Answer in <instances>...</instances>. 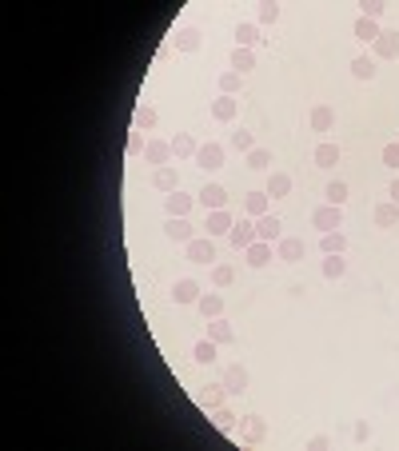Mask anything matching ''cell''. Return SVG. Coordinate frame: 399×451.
<instances>
[{
  "label": "cell",
  "instance_id": "obj_1",
  "mask_svg": "<svg viewBox=\"0 0 399 451\" xmlns=\"http://www.w3.org/2000/svg\"><path fill=\"white\" fill-rule=\"evenodd\" d=\"M311 228H319V236H323V232H339L343 228V208H336V204H319V208L311 212Z\"/></svg>",
  "mask_w": 399,
  "mask_h": 451
},
{
  "label": "cell",
  "instance_id": "obj_2",
  "mask_svg": "<svg viewBox=\"0 0 399 451\" xmlns=\"http://www.w3.org/2000/svg\"><path fill=\"white\" fill-rule=\"evenodd\" d=\"M196 204L204 212H216V208H228V188H224V184H204V188L196 192Z\"/></svg>",
  "mask_w": 399,
  "mask_h": 451
},
{
  "label": "cell",
  "instance_id": "obj_3",
  "mask_svg": "<svg viewBox=\"0 0 399 451\" xmlns=\"http://www.w3.org/2000/svg\"><path fill=\"white\" fill-rule=\"evenodd\" d=\"M228 240H232V248H236V252H248L252 244L259 240V236H256V220H248V216L236 220V224H232V232H228Z\"/></svg>",
  "mask_w": 399,
  "mask_h": 451
},
{
  "label": "cell",
  "instance_id": "obj_4",
  "mask_svg": "<svg viewBox=\"0 0 399 451\" xmlns=\"http://www.w3.org/2000/svg\"><path fill=\"white\" fill-rule=\"evenodd\" d=\"M219 383H224V391H228V395H244V391L252 388V371L244 368V363H232V368L224 371V380H219Z\"/></svg>",
  "mask_w": 399,
  "mask_h": 451
},
{
  "label": "cell",
  "instance_id": "obj_5",
  "mask_svg": "<svg viewBox=\"0 0 399 451\" xmlns=\"http://www.w3.org/2000/svg\"><path fill=\"white\" fill-rule=\"evenodd\" d=\"M172 44H176V52H184V56H192V52L204 48V32L196 28V24H184V28H176V36H172Z\"/></svg>",
  "mask_w": 399,
  "mask_h": 451
},
{
  "label": "cell",
  "instance_id": "obj_6",
  "mask_svg": "<svg viewBox=\"0 0 399 451\" xmlns=\"http://www.w3.org/2000/svg\"><path fill=\"white\" fill-rule=\"evenodd\" d=\"M224 156H228V148H224V144H216V140H208V144H200L196 164L204 172H216V168H224Z\"/></svg>",
  "mask_w": 399,
  "mask_h": 451
},
{
  "label": "cell",
  "instance_id": "obj_7",
  "mask_svg": "<svg viewBox=\"0 0 399 451\" xmlns=\"http://www.w3.org/2000/svg\"><path fill=\"white\" fill-rule=\"evenodd\" d=\"M239 440L244 443H264L268 440V420H264V415H244V420H239Z\"/></svg>",
  "mask_w": 399,
  "mask_h": 451
},
{
  "label": "cell",
  "instance_id": "obj_8",
  "mask_svg": "<svg viewBox=\"0 0 399 451\" xmlns=\"http://www.w3.org/2000/svg\"><path fill=\"white\" fill-rule=\"evenodd\" d=\"M184 252H188V264H212L216 260V244H212V236H196V240H188Z\"/></svg>",
  "mask_w": 399,
  "mask_h": 451
},
{
  "label": "cell",
  "instance_id": "obj_9",
  "mask_svg": "<svg viewBox=\"0 0 399 451\" xmlns=\"http://www.w3.org/2000/svg\"><path fill=\"white\" fill-rule=\"evenodd\" d=\"M164 236H168L172 244H188V240H196V228H192L188 216H168V224H164Z\"/></svg>",
  "mask_w": 399,
  "mask_h": 451
},
{
  "label": "cell",
  "instance_id": "obj_10",
  "mask_svg": "<svg viewBox=\"0 0 399 451\" xmlns=\"http://www.w3.org/2000/svg\"><path fill=\"white\" fill-rule=\"evenodd\" d=\"M256 236H259L264 244H279V240H284V220H279L276 212L259 216V220H256Z\"/></svg>",
  "mask_w": 399,
  "mask_h": 451
},
{
  "label": "cell",
  "instance_id": "obj_11",
  "mask_svg": "<svg viewBox=\"0 0 399 451\" xmlns=\"http://www.w3.org/2000/svg\"><path fill=\"white\" fill-rule=\"evenodd\" d=\"M371 52H375V61H399V32H379V41L371 44Z\"/></svg>",
  "mask_w": 399,
  "mask_h": 451
},
{
  "label": "cell",
  "instance_id": "obj_12",
  "mask_svg": "<svg viewBox=\"0 0 399 451\" xmlns=\"http://www.w3.org/2000/svg\"><path fill=\"white\" fill-rule=\"evenodd\" d=\"M168 144H172V156H176V160H196V152H200V144H196L192 132H176Z\"/></svg>",
  "mask_w": 399,
  "mask_h": 451
},
{
  "label": "cell",
  "instance_id": "obj_13",
  "mask_svg": "<svg viewBox=\"0 0 399 451\" xmlns=\"http://www.w3.org/2000/svg\"><path fill=\"white\" fill-rule=\"evenodd\" d=\"M196 208V196H188V192H168V196H164V212H168V216H188V212Z\"/></svg>",
  "mask_w": 399,
  "mask_h": 451
},
{
  "label": "cell",
  "instance_id": "obj_14",
  "mask_svg": "<svg viewBox=\"0 0 399 451\" xmlns=\"http://www.w3.org/2000/svg\"><path fill=\"white\" fill-rule=\"evenodd\" d=\"M236 112H239V96H216V100H212V120L232 124L236 120Z\"/></svg>",
  "mask_w": 399,
  "mask_h": 451
},
{
  "label": "cell",
  "instance_id": "obj_15",
  "mask_svg": "<svg viewBox=\"0 0 399 451\" xmlns=\"http://www.w3.org/2000/svg\"><path fill=\"white\" fill-rule=\"evenodd\" d=\"M152 188H156V192H164V196H168V192H176V188H180V172L172 168V164L156 168V172H152Z\"/></svg>",
  "mask_w": 399,
  "mask_h": 451
},
{
  "label": "cell",
  "instance_id": "obj_16",
  "mask_svg": "<svg viewBox=\"0 0 399 451\" xmlns=\"http://www.w3.org/2000/svg\"><path fill=\"white\" fill-rule=\"evenodd\" d=\"M232 224H236V220H232V212L228 208H216V212H208V224H204V228H208V236L216 240V236H228Z\"/></svg>",
  "mask_w": 399,
  "mask_h": 451
},
{
  "label": "cell",
  "instance_id": "obj_17",
  "mask_svg": "<svg viewBox=\"0 0 399 451\" xmlns=\"http://www.w3.org/2000/svg\"><path fill=\"white\" fill-rule=\"evenodd\" d=\"M276 256L284 264H299L304 260V240H299V236H284V240L276 244Z\"/></svg>",
  "mask_w": 399,
  "mask_h": 451
},
{
  "label": "cell",
  "instance_id": "obj_18",
  "mask_svg": "<svg viewBox=\"0 0 399 451\" xmlns=\"http://www.w3.org/2000/svg\"><path fill=\"white\" fill-rule=\"evenodd\" d=\"M200 284L196 280H176V288H172V300L180 304V308H188V304H200Z\"/></svg>",
  "mask_w": 399,
  "mask_h": 451
},
{
  "label": "cell",
  "instance_id": "obj_19",
  "mask_svg": "<svg viewBox=\"0 0 399 451\" xmlns=\"http://www.w3.org/2000/svg\"><path fill=\"white\" fill-rule=\"evenodd\" d=\"M259 44H264V36H259V24L256 21L236 24V48H259Z\"/></svg>",
  "mask_w": 399,
  "mask_h": 451
},
{
  "label": "cell",
  "instance_id": "obj_20",
  "mask_svg": "<svg viewBox=\"0 0 399 451\" xmlns=\"http://www.w3.org/2000/svg\"><path fill=\"white\" fill-rule=\"evenodd\" d=\"M268 192H248V196H244V216H248V220H259V216H268Z\"/></svg>",
  "mask_w": 399,
  "mask_h": 451
},
{
  "label": "cell",
  "instance_id": "obj_21",
  "mask_svg": "<svg viewBox=\"0 0 399 451\" xmlns=\"http://www.w3.org/2000/svg\"><path fill=\"white\" fill-rule=\"evenodd\" d=\"M271 200H288L291 196V176L288 172H268V188H264Z\"/></svg>",
  "mask_w": 399,
  "mask_h": 451
},
{
  "label": "cell",
  "instance_id": "obj_22",
  "mask_svg": "<svg viewBox=\"0 0 399 451\" xmlns=\"http://www.w3.org/2000/svg\"><path fill=\"white\" fill-rule=\"evenodd\" d=\"M228 68H232V72H239V76H248V72L256 68V52H252V48H232Z\"/></svg>",
  "mask_w": 399,
  "mask_h": 451
},
{
  "label": "cell",
  "instance_id": "obj_23",
  "mask_svg": "<svg viewBox=\"0 0 399 451\" xmlns=\"http://www.w3.org/2000/svg\"><path fill=\"white\" fill-rule=\"evenodd\" d=\"M311 160H316V168H336V164H339V144H331V140L316 144Z\"/></svg>",
  "mask_w": 399,
  "mask_h": 451
},
{
  "label": "cell",
  "instance_id": "obj_24",
  "mask_svg": "<svg viewBox=\"0 0 399 451\" xmlns=\"http://www.w3.org/2000/svg\"><path fill=\"white\" fill-rule=\"evenodd\" d=\"M371 220H375V228H395V224H399V204H391V200L375 204Z\"/></svg>",
  "mask_w": 399,
  "mask_h": 451
},
{
  "label": "cell",
  "instance_id": "obj_25",
  "mask_svg": "<svg viewBox=\"0 0 399 451\" xmlns=\"http://www.w3.org/2000/svg\"><path fill=\"white\" fill-rule=\"evenodd\" d=\"M319 252H323V256H343V252H348V236H343V232H323V236H319Z\"/></svg>",
  "mask_w": 399,
  "mask_h": 451
},
{
  "label": "cell",
  "instance_id": "obj_26",
  "mask_svg": "<svg viewBox=\"0 0 399 451\" xmlns=\"http://www.w3.org/2000/svg\"><path fill=\"white\" fill-rule=\"evenodd\" d=\"M196 308H200L204 320H216V316H224V296H219V291H204Z\"/></svg>",
  "mask_w": 399,
  "mask_h": 451
},
{
  "label": "cell",
  "instance_id": "obj_27",
  "mask_svg": "<svg viewBox=\"0 0 399 451\" xmlns=\"http://www.w3.org/2000/svg\"><path fill=\"white\" fill-rule=\"evenodd\" d=\"M144 160L156 164V168H164V164L172 160V144L168 140H148V148H144Z\"/></svg>",
  "mask_w": 399,
  "mask_h": 451
},
{
  "label": "cell",
  "instance_id": "obj_28",
  "mask_svg": "<svg viewBox=\"0 0 399 451\" xmlns=\"http://www.w3.org/2000/svg\"><path fill=\"white\" fill-rule=\"evenodd\" d=\"M244 260H248V268H268V260H271V244H264V240H256L248 252H244Z\"/></svg>",
  "mask_w": 399,
  "mask_h": 451
},
{
  "label": "cell",
  "instance_id": "obj_29",
  "mask_svg": "<svg viewBox=\"0 0 399 451\" xmlns=\"http://www.w3.org/2000/svg\"><path fill=\"white\" fill-rule=\"evenodd\" d=\"M308 124H311V132H331V124H336V112H331L328 104H316V108H311V116H308Z\"/></svg>",
  "mask_w": 399,
  "mask_h": 451
},
{
  "label": "cell",
  "instance_id": "obj_30",
  "mask_svg": "<svg viewBox=\"0 0 399 451\" xmlns=\"http://www.w3.org/2000/svg\"><path fill=\"white\" fill-rule=\"evenodd\" d=\"M208 340H216V343H232V340H236V331H232V323L224 320V316H216V320H208Z\"/></svg>",
  "mask_w": 399,
  "mask_h": 451
},
{
  "label": "cell",
  "instance_id": "obj_31",
  "mask_svg": "<svg viewBox=\"0 0 399 451\" xmlns=\"http://www.w3.org/2000/svg\"><path fill=\"white\" fill-rule=\"evenodd\" d=\"M375 56H356V61H351V76H356V81H375Z\"/></svg>",
  "mask_w": 399,
  "mask_h": 451
},
{
  "label": "cell",
  "instance_id": "obj_32",
  "mask_svg": "<svg viewBox=\"0 0 399 451\" xmlns=\"http://www.w3.org/2000/svg\"><path fill=\"white\" fill-rule=\"evenodd\" d=\"M216 88H219V96H239V88H244V76L239 72H219V81H216Z\"/></svg>",
  "mask_w": 399,
  "mask_h": 451
},
{
  "label": "cell",
  "instance_id": "obj_33",
  "mask_svg": "<svg viewBox=\"0 0 399 451\" xmlns=\"http://www.w3.org/2000/svg\"><path fill=\"white\" fill-rule=\"evenodd\" d=\"M351 32H356V41L375 44V41H379V32H383V28H379L375 21H368V16H359V21H356V28H351Z\"/></svg>",
  "mask_w": 399,
  "mask_h": 451
},
{
  "label": "cell",
  "instance_id": "obj_34",
  "mask_svg": "<svg viewBox=\"0 0 399 451\" xmlns=\"http://www.w3.org/2000/svg\"><path fill=\"white\" fill-rule=\"evenodd\" d=\"M343 271H348L343 256H323V280H343Z\"/></svg>",
  "mask_w": 399,
  "mask_h": 451
},
{
  "label": "cell",
  "instance_id": "obj_35",
  "mask_svg": "<svg viewBox=\"0 0 399 451\" xmlns=\"http://www.w3.org/2000/svg\"><path fill=\"white\" fill-rule=\"evenodd\" d=\"M323 200L336 204V208H343V204H348V184H343V180H331L328 188H323Z\"/></svg>",
  "mask_w": 399,
  "mask_h": 451
},
{
  "label": "cell",
  "instance_id": "obj_36",
  "mask_svg": "<svg viewBox=\"0 0 399 451\" xmlns=\"http://www.w3.org/2000/svg\"><path fill=\"white\" fill-rule=\"evenodd\" d=\"M216 348H219L216 340H200L196 348H192V360L196 363H216Z\"/></svg>",
  "mask_w": 399,
  "mask_h": 451
},
{
  "label": "cell",
  "instance_id": "obj_37",
  "mask_svg": "<svg viewBox=\"0 0 399 451\" xmlns=\"http://www.w3.org/2000/svg\"><path fill=\"white\" fill-rule=\"evenodd\" d=\"M156 124H160L156 108H152V104H140V108H136V128H140V132H152Z\"/></svg>",
  "mask_w": 399,
  "mask_h": 451
},
{
  "label": "cell",
  "instance_id": "obj_38",
  "mask_svg": "<svg viewBox=\"0 0 399 451\" xmlns=\"http://www.w3.org/2000/svg\"><path fill=\"white\" fill-rule=\"evenodd\" d=\"M224 400H228V391H224V383H216V388H208L204 395H200V403L208 411H216V408H224Z\"/></svg>",
  "mask_w": 399,
  "mask_h": 451
},
{
  "label": "cell",
  "instance_id": "obj_39",
  "mask_svg": "<svg viewBox=\"0 0 399 451\" xmlns=\"http://www.w3.org/2000/svg\"><path fill=\"white\" fill-rule=\"evenodd\" d=\"M248 168L252 172H268L271 168V152L268 148H252L248 152Z\"/></svg>",
  "mask_w": 399,
  "mask_h": 451
},
{
  "label": "cell",
  "instance_id": "obj_40",
  "mask_svg": "<svg viewBox=\"0 0 399 451\" xmlns=\"http://www.w3.org/2000/svg\"><path fill=\"white\" fill-rule=\"evenodd\" d=\"M232 280H236L232 264H212V284H216V288H232Z\"/></svg>",
  "mask_w": 399,
  "mask_h": 451
},
{
  "label": "cell",
  "instance_id": "obj_41",
  "mask_svg": "<svg viewBox=\"0 0 399 451\" xmlns=\"http://www.w3.org/2000/svg\"><path fill=\"white\" fill-rule=\"evenodd\" d=\"M228 148H236V152H244V156H248V152L256 148V140H252V132L239 128V132H232V136H228Z\"/></svg>",
  "mask_w": 399,
  "mask_h": 451
},
{
  "label": "cell",
  "instance_id": "obj_42",
  "mask_svg": "<svg viewBox=\"0 0 399 451\" xmlns=\"http://www.w3.org/2000/svg\"><path fill=\"white\" fill-rule=\"evenodd\" d=\"M279 16H284V9H279V4H271V0L256 9V24H276Z\"/></svg>",
  "mask_w": 399,
  "mask_h": 451
},
{
  "label": "cell",
  "instance_id": "obj_43",
  "mask_svg": "<svg viewBox=\"0 0 399 451\" xmlns=\"http://www.w3.org/2000/svg\"><path fill=\"white\" fill-rule=\"evenodd\" d=\"M212 420H216L219 431H236V415H232V408H216L212 411Z\"/></svg>",
  "mask_w": 399,
  "mask_h": 451
},
{
  "label": "cell",
  "instance_id": "obj_44",
  "mask_svg": "<svg viewBox=\"0 0 399 451\" xmlns=\"http://www.w3.org/2000/svg\"><path fill=\"white\" fill-rule=\"evenodd\" d=\"M124 148H128V156H140V152L148 148V140H144V132H140V128H132V132H128V144H124Z\"/></svg>",
  "mask_w": 399,
  "mask_h": 451
},
{
  "label": "cell",
  "instance_id": "obj_45",
  "mask_svg": "<svg viewBox=\"0 0 399 451\" xmlns=\"http://www.w3.org/2000/svg\"><path fill=\"white\" fill-rule=\"evenodd\" d=\"M379 160L388 164V168H395V172H399V140L383 144V152H379Z\"/></svg>",
  "mask_w": 399,
  "mask_h": 451
},
{
  "label": "cell",
  "instance_id": "obj_46",
  "mask_svg": "<svg viewBox=\"0 0 399 451\" xmlns=\"http://www.w3.org/2000/svg\"><path fill=\"white\" fill-rule=\"evenodd\" d=\"M383 12H388V4H383V0H368L359 16H368V21H375V24H379V16H383Z\"/></svg>",
  "mask_w": 399,
  "mask_h": 451
},
{
  "label": "cell",
  "instance_id": "obj_47",
  "mask_svg": "<svg viewBox=\"0 0 399 451\" xmlns=\"http://www.w3.org/2000/svg\"><path fill=\"white\" fill-rule=\"evenodd\" d=\"M308 451H328V435H311V440H308Z\"/></svg>",
  "mask_w": 399,
  "mask_h": 451
},
{
  "label": "cell",
  "instance_id": "obj_48",
  "mask_svg": "<svg viewBox=\"0 0 399 451\" xmlns=\"http://www.w3.org/2000/svg\"><path fill=\"white\" fill-rule=\"evenodd\" d=\"M371 440V427L368 423H356V443H368Z\"/></svg>",
  "mask_w": 399,
  "mask_h": 451
},
{
  "label": "cell",
  "instance_id": "obj_49",
  "mask_svg": "<svg viewBox=\"0 0 399 451\" xmlns=\"http://www.w3.org/2000/svg\"><path fill=\"white\" fill-rule=\"evenodd\" d=\"M388 196H391V204H399V176L391 180V188H388Z\"/></svg>",
  "mask_w": 399,
  "mask_h": 451
}]
</instances>
